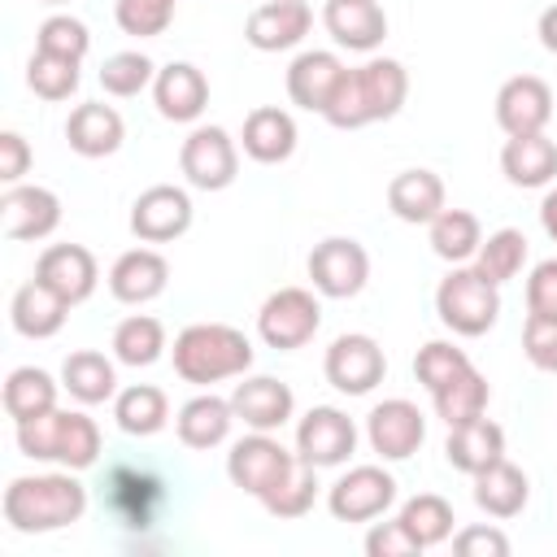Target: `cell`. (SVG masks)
Instances as JSON below:
<instances>
[{"label": "cell", "mask_w": 557, "mask_h": 557, "mask_svg": "<svg viewBox=\"0 0 557 557\" xmlns=\"http://www.w3.org/2000/svg\"><path fill=\"white\" fill-rule=\"evenodd\" d=\"M157 78V65L144 57V52H113L104 65H100V87L117 100H131L139 96L148 83Z\"/></svg>", "instance_id": "42"}, {"label": "cell", "mask_w": 557, "mask_h": 557, "mask_svg": "<svg viewBox=\"0 0 557 557\" xmlns=\"http://www.w3.org/2000/svg\"><path fill=\"white\" fill-rule=\"evenodd\" d=\"M540 222H544L548 239L557 244V187H548V191H544V200H540Z\"/></svg>", "instance_id": "51"}, {"label": "cell", "mask_w": 557, "mask_h": 557, "mask_svg": "<svg viewBox=\"0 0 557 557\" xmlns=\"http://www.w3.org/2000/svg\"><path fill=\"white\" fill-rule=\"evenodd\" d=\"M26 87L39 100H70L78 91V61L35 48V57L26 61Z\"/></svg>", "instance_id": "40"}, {"label": "cell", "mask_w": 557, "mask_h": 557, "mask_svg": "<svg viewBox=\"0 0 557 557\" xmlns=\"http://www.w3.org/2000/svg\"><path fill=\"white\" fill-rule=\"evenodd\" d=\"M309 278H313V287H318L322 296L348 300V296H357V292L366 287V278H370V257H366V248H361L357 239L331 235V239L313 244V252H309Z\"/></svg>", "instance_id": "12"}, {"label": "cell", "mask_w": 557, "mask_h": 557, "mask_svg": "<svg viewBox=\"0 0 557 557\" xmlns=\"http://www.w3.org/2000/svg\"><path fill=\"white\" fill-rule=\"evenodd\" d=\"M61 387L78 400V405H104L117 396V370L104 352L96 348H78L65 357L61 366Z\"/></svg>", "instance_id": "32"}, {"label": "cell", "mask_w": 557, "mask_h": 557, "mask_svg": "<svg viewBox=\"0 0 557 557\" xmlns=\"http://www.w3.org/2000/svg\"><path fill=\"white\" fill-rule=\"evenodd\" d=\"M387 209L400 218V222H431L440 209H444V178L435 170H400L392 183H387Z\"/></svg>", "instance_id": "30"}, {"label": "cell", "mask_w": 557, "mask_h": 557, "mask_svg": "<svg viewBox=\"0 0 557 557\" xmlns=\"http://www.w3.org/2000/svg\"><path fill=\"white\" fill-rule=\"evenodd\" d=\"M553 117V87L540 74H513L496 91V122L505 135H535Z\"/></svg>", "instance_id": "16"}, {"label": "cell", "mask_w": 557, "mask_h": 557, "mask_svg": "<svg viewBox=\"0 0 557 557\" xmlns=\"http://www.w3.org/2000/svg\"><path fill=\"white\" fill-rule=\"evenodd\" d=\"M318 326H322V305L305 287H278L257 309V335H261V344H270L278 352L305 348L318 335Z\"/></svg>", "instance_id": "7"}, {"label": "cell", "mask_w": 557, "mask_h": 557, "mask_svg": "<svg viewBox=\"0 0 557 557\" xmlns=\"http://www.w3.org/2000/svg\"><path fill=\"white\" fill-rule=\"evenodd\" d=\"M527 313L557 322V257H548V261H540L531 270V278H527Z\"/></svg>", "instance_id": "48"}, {"label": "cell", "mask_w": 557, "mask_h": 557, "mask_svg": "<svg viewBox=\"0 0 557 557\" xmlns=\"http://www.w3.org/2000/svg\"><path fill=\"white\" fill-rule=\"evenodd\" d=\"M4 522L22 535H44L78 522L87 513V487L65 470V474H22L4 487Z\"/></svg>", "instance_id": "2"}, {"label": "cell", "mask_w": 557, "mask_h": 557, "mask_svg": "<svg viewBox=\"0 0 557 557\" xmlns=\"http://www.w3.org/2000/svg\"><path fill=\"white\" fill-rule=\"evenodd\" d=\"M366 553H370V557H418L422 544L405 531L400 518H392V522H374V527H370V535H366Z\"/></svg>", "instance_id": "47"}, {"label": "cell", "mask_w": 557, "mask_h": 557, "mask_svg": "<svg viewBox=\"0 0 557 557\" xmlns=\"http://www.w3.org/2000/svg\"><path fill=\"white\" fill-rule=\"evenodd\" d=\"M444 457L453 470L461 474H479L487 470L492 461L505 457V431L492 422V418H470V422H457L448 426V440H444Z\"/></svg>", "instance_id": "25"}, {"label": "cell", "mask_w": 557, "mask_h": 557, "mask_svg": "<svg viewBox=\"0 0 557 557\" xmlns=\"http://www.w3.org/2000/svg\"><path fill=\"white\" fill-rule=\"evenodd\" d=\"M65 313H70V305L48 283H39V278L22 283L13 292V305H9V322L26 339H52L65 326Z\"/></svg>", "instance_id": "27"}, {"label": "cell", "mask_w": 557, "mask_h": 557, "mask_svg": "<svg viewBox=\"0 0 557 557\" xmlns=\"http://www.w3.org/2000/svg\"><path fill=\"white\" fill-rule=\"evenodd\" d=\"M231 409H235V422H244L248 431H278L296 413V396L287 383H278L270 374H252V379L235 383Z\"/></svg>", "instance_id": "19"}, {"label": "cell", "mask_w": 557, "mask_h": 557, "mask_svg": "<svg viewBox=\"0 0 557 557\" xmlns=\"http://www.w3.org/2000/svg\"><path fill=\"white\" fill-rule=\"evenodd\" d=\"M113 418H117V426H122L126 435L148 440V435H157V431L170 422V400H165V392L152 387V383H131V387H122V392L113 396Z\"/></svg>", "instance_id": "34"}, {"label": "cell", "mask_w": 557, "mask_h": 557, "mask_svg": "<svg viewBox=\"0 0 557 557\" xmlns=\"http://www.w3.org/2000/svg\"><path fill=\"white\" fill-rule=\"evenodd\" d=\"M396 505V479L383 466H352L326 487V509L339 522H370Z\"/></svg>", "instance_id": "10"}, {"label": "cell", "mask_w": 557, "mask_h": 557, "mask_svg": "<svg viewBox=\"0 0 557 557\" xmlns=\"http://www.w3.org/2000/svg\"><path fill=\"white\" fill-rule=\"evenodd\" d=\"M61 226V200L57 191L39 183H13L0 196V231L4 239H48Z\"/></svg>", "instance_id": "15"}, {"label": "cell", "mask_w": 557, "mask_h": 557, "mask_svg": "<svg viewBox=\"0 0 557 557\" xmlns=\"http://www.w3.org/2000/svg\"><path fill=\"white\" fill-rule=\"evenodd\" d=\"M409 96V74L396 57H370L357 70H344L331 104L322 109V117L339 131H357L370 122H387L400 113Z\"/></svg>", "instance_id": "1"}, {"label": "cell", "mask_w": 557, "mask_h": 557, "mask_svg": "<svg viewBox=\"0 0 557 557\" xmlns=\"http://www.w3.org/2000/svg\"><path fill=\"white\" fill-rule=\"evenodd\" d=\"M466 370H470L466 348H457V344H448V339H431V344H422L418 357H413V374H418V383H422L426 392H440L444 383H453V379L466 374Z\"/></svg>", "instance_id": "41"}, {"label": "cell", "mask_w": 557, "mask_h": 557, "mask_svg": "<svg viewBox=\"0 0 557 557\" xmlns=\"http://www.w3.org/2000/svg\"><path fill=\"white\" fill-rule=\"evenodd\" d=\"M500 170L513 187H548L557 178V144L544 131L509 135L500 148Z\"/></svg>", "instance_id": "29"}, {"label": "cell", "mask_w": 557, "mask_h": 557, "mask_svg": "<svg viewBox=\"0 0 557 557\" xmlns=\"http://www.w3.org/2000/svg\"><path fill=\"white\" fill-rule=\"evenodd\" d=\"M540 44H544L548 52H557V4H548V9L540 13Z\"/></svg>", "instance_id": "52"}, {"label": "cell", "mask_w": 557, "mask_h": 557, "mask_svg": "<svg viewBox=\"0 0 557 557\" xmlns=\"http://www.w3.org/2000/svg\"><path fill=\"white\" fill-rule=\"evenodd\" d=\"M435 313L453 335H487L500 318V287L474 265H453L435 287Z\"/></svg>", "instance_id": "5"}, {"label": "cell", "mask_w": 557, "mask_h": 557, "mask_svg": "<svg viewBox=\"0 0 557 557\" xmlns=\"http://www.w3.org/2000/svg\"><path fill=\"white\" fill-rule=\"evenodd\" d=\"M174 374L183 383L209 387L222 379H244L252 370V344L226 322H191L174 335Z\"/></svg>", "instance_id": "3"}, {"label": "cell", "mask_w": 557, "mask_h": 557, "mask_svg": "<svg viewBox=\"0 0 557 557\" xmlns=\"http://www.w3.org/2000/svg\"><path fill=\"white\" fill-rule=\"evenodd\" d=\"M322 374H326V383H331L335 392H344V396H366L370 387L383 383L387 357H383V348H379L374 335L348 331V335L331 339V348H326V357H322Z\"/></svg>", "instance_id": "8"}, {"label": "cell", "mask_w": 557, "mask_h": 557, "mask_svg": "<svg viewBox=\"0 0 557 557\" xmlns=\"http://www.w3.org/2000/svg\"><path fill=\"white\" fill-rule=\"evenodd\" d=\"M487 400H492V387H487V379H483L474 366H470L466 374H457L453 383H444L440 392H431V405H435V413L444 418V426L483 418Z\"/></svg>", "instance_id": "37"}, {"label": "cell", "mask_w": 557, "mask_h": 557, "mask_svg": "<svg viewBox=\"0 0 557 557\" xmlns=\"http://www.w3.org/2000/svg\"><path fill=\"white\" fill-rule=\"evenodd\" d=\"M191 226V196L174 183H152L131 205V235L139 244H170Z\"/></svg>", "instance_id": "13"}, {"label": "cell", "mask_w": 557, "mask_h": 557, "mask_svg": "<svg viewBox=\"0 0 557 557\" xmlns=\"http://www.w3.org/2000/svg\"><path fill=\"white\" fill-rule=\"evenodd\" d=\"M57 387H61V383H57L48 370H39V366H17V370H9V379H4V413H9L13 422H30V418L57 409Z\"/></svg>", "instance_id": "33"}, {"label": "cell", "mask_w": 557, "mask_h": 557, "mask_svg": "<svg viewBox=\"0 0 557 557\" xmlns=\"http://www.w3.org/2000/svg\"><path fill=\"white\" fill-rule=\"evenodd\" d=\"M109 348H113V357H117L122 366L144 370V366L161 361V352H165V326H161L152 313H131V318H122V322L113 326Z\"/></svg>", "instance_id": "36"}, {"label": "cell", "mask_w": 557, "mask_h": 557, "mask_svg": "<svg viewBox=\"0 0 557 557\" xmlns=\"http://www.w3.org/2000/svg\"><path fill=\"white\" fill-rule=\"evenodd\" d=\"M152 100L165 122H196L209 104V78L191 61H170L152 78Z\"/></svg>", "instance_id": "21"}, {"label": "cell", "mask_w": 557, "mask_h": 557, "mask_svg": "<svg viewBox=\"0 0 557 557\" xmlns=\"http://www.w3.org/2000/svg\"><path fill=\"white\" fill-rule=\"evenodd\" d=\"M522 352L535 370L544 374H557V322L553 318H531L527 313V326H522Z\"/></svg>", "instance_id": "46"}, {"label": "cell", "mask_w": 557, "mask_h": 557, "mask_svg": "<svg viewBox=\"0 0 557 557\" xmlns=\"http://www.w3.org/2000/svg\"><path fill=\"white\" fill-rule=\"evenodd\" d=\"M178 0H113V17L135 39H157L174 22Z\"/></svg>", "instance_id": "43"}, {"label": "cell", "mask_w": 557, "mask_h": 557, "mask_svg": "<svg viewBox=\"0 0 557 557\" xmlns=\"http://www.w3.org/2000/svg\"><path fill=\"white\" fill-rule=\"evenodd\" d=\"M309 26H313V13L305 0H265L248 13L244 39L257 52H287L309 35Z\"/></svg>", "instance_id": "18"}, {"label": "cell", "mask_w": 557, "mask_h": 557, "mask_svg": "<svg viewBox=\"0 0 557 557\" xmlns=\"http://www.w3.org/2000/svg\"><path fill=\"white\" fill-rule=\"evenodd\" d=\"M231 422H235V409H231V396H213V392H200L191 396L178 418H174V431H178V444L196 448V453H209L218 448L226 435H231Z\"/></svg>", "instance_id": "28"}, {"label": "cell", "mask_w": 557, "mask_h": 557, "mask_svg": "<svg viewBox=\"0 0 557 557\" xmlns=\"http://www.w3.org/2000/svg\"><path fill=\"white\" fill-rule=\"evenodd\" d=\"M65 139H70V148H74L78 157H91V161H96V157H109V152L122 148L126 122H122V113H117L113 104L87 100V104H78V109L70 113Z\"/></svg>", "instance_id": "24"}, {"label": "cell", "mask_w": 557, "mask_h": 557, "mask_svg": "<svg viewBox=\"0 0 557 557\" xmlns=\"http://www.w3.org/2000/svg\"><path fill=\"white\" fill-rule=\"evenodd\" d=\"M44 4H65V0H44Z\"/></svg>", "instance_id": "53"}, {"label": "cell", "mask_w": 557, "mask_h": 557, "mask_svg": "<svg viewBox=\"0 0 557 557\" xmlns=\"http://www.w3.org/2000/svg\"><path fill=\"white\" fill-rule=\"evenodd\" d=\"M239 144H244V152H248L252 161H261V165H278V161H287V157L296 152V122H292L287 109H278V104H261V109H252V113L244 117V135H239Z\"/></svg>", "instance_id": "26"}, {"label": "cell", "mask_w": 557, "mask_h": 557, "mask_svg": "<svg viewBox=\"0 0 557 557\" xmlns=\"http://www.w3.org/2000/svg\"><path fill=\"white\" fill-rule=\"evenodd\" d=\"M326 35L348 52H374L387 35V13L379 0H326L322 9Z\"/></svg>", "instance_id": "20"}, {"label": "cell", "mask_w": 557, "mask_h": 557, "mask_svg": "<svg viewBox=\"0 0 557 557\" xmlns=\"http://www.w3.org/2000/svg\"><path fill=\"white\" fill-rule=\"evenodd\" d=\"M170 283V261L157 248H131L109 265V292L122 305H148L165 292Z\"/></svg>", "instance_id": "22"}, {"label": "cell", "mask_w": 557, "mask_h": 557, "mask_svg": "<svg viewBox=\"0 0 557 557\" xmlns=\"http://www.w3.org/2000/svg\"><path fill=\"white\" fill-rule=\"evenodd\" d=\"M35 48H39V52L70 57V61H83L87 48H91V35H87V26H83L78 17L57 13V17H48V22L35 30Z\"/></svg>", "instance_id": "45"}, {"label": "cell", "mask_w": 557, "mask_h": 557, "mask_svg": "<svg viewBox=\"0 0 557 557\" xmlns=\"http://www.w3.org/2000/svg\"><path fill=\"white\" fill-rule=\"evenodd\" d=\"M400 522H405V531L422 544V548H435V544H444L448 535H453V505L444 500V496H435V492H418V496H409L405 505H400V513H396Z\"/></svg>", "instance_id": "39"}, {"label": "cell", "mask_w": 557, "mask_h": 557, "mask_svg": "<svg viewBox=\"0 0 557 557\" xmlns=\"http://www.w3.org/2000/svg\"><path fill=\"white\" fill-rule=\"evenodd\" d=\"M178 170L200 191H222L239 174V148L222 126H196L178 148Z\"/></svg>", "instance_id": "9"}, {"label": "cell", "mask_w": 557, "mask_h": 557, "mask_svg": "<svg viewBox=\"0 0 557 557\" xmlns=\"http://www.w3.org/2000/svg\"><path fill=\"white\" fill-rule=\"evenodd\" d=\"M30 170V144L17 131H0V183L13 187Z\"/></svg>", "instance_id": "50"}, {"label": "cell", "mask_w": 557, "mask_h": 557, "mask_svg": "<svg viewBox=\"0 0 557 557\" xmlns=\"http://www.w3.org/2000/svg\"><path fill=\"white\" fill-rule=\"evenodd\" d=\"M426 231H431V248H435V257H444L448 265H466L474 252H479V244H483V226H479V218L470 213V209H440L431 222H426Z\"/></svg>", "instance_id": "35"}, {"label": "cell", "mask_w": 557, "mask_h": 557, "mask_svg": "<svg viewBox=\"0 0 557 557\" xmlns=\"http://www.w3.org/2000/svg\"><path fill=\"white\" fill-rule=\"evenodd\" d=\"M17 448L35 461L87 470L100 457V426L78 409H48L30 422H17Z\"/></svg>", "instance_id": "4"}, {"label": "cell", "mask_w": 557, "mask_h": 557, "mask_svg": "<svg viewBox=\"0 0 557 557\" xmlns=\"http://www.w3.org/2000/svg\"><path fill=\"white\" fill-rule=\"evenodd\" d=\"M453 548L461 557H505L509 553V535L496 527H466L453 535Z\"/></svg>", "instance_id": "49"}, {"label": "cell", "mask_w": 557, "mask_h": 557, "mask_svg": "<svg viewBox=\"0 0 557 557\" xmlns=\"http://www.w3.org/2000/svg\"><path fill=\"white\" fill-rule=\"evenodd\" d=\"M357 448V426L344 409L335 405H313L300 422H296V457L318 466V470H331V466H344Z\"/></svg>", "instance_id": "11"}, {"label": "cell", "mask_w": 557, "mask_h": 557, "mask_svg": "<svg viewBox=\"0 0 557 557\" xmlns=\"http://www.w3.org/2000/svg\"><path fill=\"white\" fill-rule=\"evenodd\" d=\"M296 466H300V457L287 453L270 431H252V435L235 440L231 453H226V474H231V483H235L239 492L257 496L261 505L292 479Z\"/></svg>", "instance_id": "6"}, {"label": "cell", "mask_w": 557, "mask_h": 557, "mask_svg": "<svg viewBox=\"0 0 557 557\" xmlns=\"http://www.w3.org/2000/svg\"><path fill=\"white\" fill-rule=\"evenodd\" d=\"M313 500H318V466L300 461L292 470V479L265 500V513H274V518H305L313 509Z\"/></svg>", "instance_id": "44"}, {"label": "cell", "mask_w": 557, "mask_h": 557, "mask_svg": "<svg viewBox=\"0 0 557 557\" xmlns=\"http://www.w3.org/2000/svg\"><path fill=\"white\" fill-rule=\"evenodd\" d=\"M527 496H531L527 474L505 457L474 474V505L492 518H518L527 509Z\"/></svg>", "instance_id": "31"}, {"label": "cell", "mask_w": 557, "mask_h": 557, "mask_svg": "<svg viewBox=\"0 0 557 557\" xmlns=\"http://www.w3.org/2000/svg\"><path fill=\"white\" fill-rule=\"evenodd\" d=\"M522 265H527V235L513 231V226L492 231V235L479 244V252H474V270H479L483 278H492L496 287L509 283V278H518Z\"/></svg>", "instance_id": "38"}, {"label": "cell", "mask_w": 557, "mask_h": 557, "mask_svg": "<svg viewBox=\"0 0 557 557\" xmlns=\"http://www.w3.org/2000/svg\"><path fill=\"white\" fill-rule=\"evenodd\" d=\"M344 70H348V65H344L335 52H326V48L300 52V57L287 65V96H292V104H300V109H309V113H322V109L331 104V96H335Z\"/></svg>", "instance_id": "23"}, {"label": "cell", "mask_w": 557, "mask_h": 557, "mask_svg": "<svg viewBox=\"0 0 557 557\" xmlns=\"http://www.w3.org/2000/svg\"><path fill=\"white\" fill-rule=\"evenodd\" d=\"M35 278L48 283L65 305H83L100 283V265L83 244H48L35 261Z\"/></svg>", "instance_id": "17"}, {"label": "cell", "mask_w": 557, "mask_h": 557, "mask_svg": "<svg viewBox=\"0 0 557 557\" xmlns=\"http://www.w3.org/2000/svg\"><path fill=\"white\" fill-rule=\"evenodd\" d=\"M366 440H370V448H374L383 461H405V457H413V453L422 448V440H426V418H422V409H418L413 400L392 396V400H383V405L370 409V418H366Z\"/></svg>", "instance_id": "14"}]
</instances>
